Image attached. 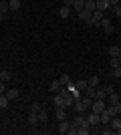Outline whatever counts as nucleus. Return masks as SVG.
Returning <instances> with one entry per match:
<instances>
[{"mask_svg":"<svg viewBox=\"0 0 121 135\" xmlns=\"http://www.w3.org/2000/svg\"><path fill=\"white\" fill-rule=\"evenodd\" d=\"M105 18V12L103 10H93V14H91V18L87 20V24L89 26H99V22Z\"/></svg>","mask_w":121,"mask_h":135,"instance_id":"nucleus-1","label":"nucleus"},{"mask_svg":"<svg viewBox=\"0 0 121 135\" xmlns=\"http://www.w3.org/2000/svg\"><path fill=\"white\" fill-rule=\"evenodd\" d=\"M71 125H73V127H77V129H79V127H87V129H91V125H89L87 117H83L81 113H77V115H75V119L71 121Z\"/></svg>","mask_w":121,"mask_h":135,"instance_id":"nucleus-2","label":"nucleus"},{"mask_svg":"<svg viewBox=\"0 0 121 135\" xmlns=\"http://www.w3.org/2000/svg\"><path fill=\"white\" fill-rule=\"evenodd\" d=\"M107 107L105 105V101H99V99H93V103H91V109H93V113H101L103 109Z\"/></svg>","mask_w":121,"mask_h":135,"instance_id":"nucleus-3","label":"nucleus"},{"mask_svg":"<svg viewBox=\"0 0 121 135\" xmlns=\"http://www.w3.org/2000/svg\"><path fill=\"white\" fill-rule=\"evenodd\" d=\"M111 117H113V115H111L109 111H107V107L103 109V111L99 113V121H101V123L103 125H109V121H111Z\"/></svg>","mask_w":121,"mask_h":135,"instance_id":"nucleus-4","label":"nucleus"},{"mask_svg":"<svg viewBox=\"0 0 121 135\" xmlns=\"http://www.w3.org/2000/svg\"><path fill=\"white\" fill-rule=\"evenodd\" d=\"M52 105H55V107H65V97L61 95V91L55 93V97H52Z\"/></svg>","mask_w":121,"mask_h":135,"instance_id":"nucleus-5","label":"nucleus"},{"mask_svg":"<svg viewBox=\"0 0 121 135\" xmlns=\"http://www.w3.org/2000/svg\"><path fill=\"white\" fill-rule=\"evenodd\" d=\"M4 95L8 97L10 101H14V99H18V97H20V91H18L16 87H12V89H6V93H4Z\"/></svg>","mask_w":121,"mask_h":135,"instance_id":"nucleus-6","label":"nucleus"},{"mask_svg":"<svg viewBox=\"0 0 121 135\" xmlns=\"http://www.w3.org/2000/svg\"><path fill=\"white\" fill-rule=\"evenodd\" d=\"M55 117H57V121L67 119V109L65 107H55Z\"/></svg>","mask_w":121,"mask_h":135,"instance_id":"nucleus-7","label":"nucleus"},{"mask_svg":"<svg viewBox=\"0 0 121 135\" xmlns=\"http://www.w3.org/2000/svg\"><path fill=\"white\" fill-rule=\"evenodd\" d=\"M91 14H93V12H89V10H85V8H83V10L77 12V18H79V20H83V22H87V20L91 18Z\"/></svg>","mask_w":121,"mask_h":135,"instance_id":"nucleus-8","label":"nucleus"},{"mask_svg":"<svg viewBox=\"0 0 121 135\" xmlns=\"http://www.w3.org/2000/svg\"><path fill=\"white\" fill-rule=\"evenodd\" d=\"M95 4H97V10H109V0H95Z\"/></svg>","mask_w":121,"mask_h":135,"instance_id":"nucleus-9","label":"nucleus"},{"mask_svg":"<svg viewBox=\"0 0 121 135\" xmlns=\"http://www.w3.org/2000/svg\"><path fill=\"white\" fill-rule=\"evenodd\" d=\"M87 121H89V125H91V127L99 125V123H101V121H99V113H91V115L87 117Z\"/></svg>","mask_w":121,"mask_h":135,"instance_id":"nucleus-10","label":"nucleus"},{"mask_svg":"<svg viewBox=\"0 0 121 135\" xmlns=\"http://www.w3.org/2000/svg\"><path fill=\"white\" fill-rule=\"evenodd\" d=\"M109 127H111L113 131H115V129H119V127H121V117H117V115H115V117H111Z\"/></svg>","mask_w":121,"mask_h":135,"instance_id":"nucleus-11","label":"nucleus"},{"mask_svg":"<svg viewBox=\"0 0 121 135\" xmlns=\"http://www.w3.org/2000/svg\"><path fill=\"white\" fill-rule=\"evenodd\" d=\"M71 127V123L67 121V119H63V121H59V133H67Z\"/></svg>","mask_w":121,"mask_h":135,"instance_id":"nucleus-12","label":"nucleus"},{"mask_svg":"<svg viewBox=\"0 0 121 135\" xmlns=\"http://www.w3.org/2000/svg\"><path fill=\"white\" fill-rule=\"evenodd\" d=\"M93 99L105 101V99H107V91H105V89H95V97H93Z\"/></svg>","mask_w":121,"mask_h":135,"instance_id":"nucleus-13","label":"nucleus"},{"mask_svg":"<svg viewBox=\"0 0 121 135\" xmlns=\"http://www.w3.org/2000/svg\"><path fill=\"white\" fill-rule=\"evenodd\" d=\"M99 26H103L105 30H107V32H111V30H113V24H111V20L107 16L103 18V20H101V22H99Z\"/></svg>","mask_w":121,"mask_h":135,"instance_id":"nucleus-14","label":"nucleus"},{"mask_svg":"<svg viewBox=\"0 0 121 135\" xmlns=\"http://www.w3.org/2000/svg\"><path fill=\"white\" fill-rule=\"evenodd\" d=\"M8 4H10V10L12 12H16V10H20L22 2H20V0H8Z\"/></svg>","mask_w":121,"mask_h":135,"instance_id":"nucleus-15","label":"nucleus"},{"mask_svg":"<svg viewBox=\"0 0 121 135\" xmlns=\"http://www.w3.org/2000/svg\"><path fill=\"white\" fill-rule=\"evenodd\" d=\"M83 8L93 12V10H97V4H95V0H85V6H83Z\"/></svg>","mask_w":121,"mask_h":135,"instance_id":"nucleus-16","label":"nucleus"},{"mask_svg":"<svg viewBox=\"0 0 121 135\" xmlns=\"http://www.w3.org/2000/svg\"><path fill=\"white\" fill-rule=\"evenodd\" d=\"M59 16H61V18H69V16H71V8H69V6H61Z\"/></svg>","mask_w":121,"mask_h":135,"instance_id":"nucleus-17","label":"nucleus"},{"mask_svg":"<svg viewBox=\"0 0 121 135\" xmlns=\"http://www.w3.org/2000/svg\"><path fill=\"white\" fill-rule=\"evenodd\" d=\"M49 89H51V93H52V95H55V93H59V91H61V81H59V79H57V81H52Z\"/></svg>","mask_w":121,"mask_h":135,"instance_id":"nucleus-18","label":"nucleus"},{"mask_svg":"<svg viewBox=\"0 0 121 135\" xmlns=\"http://www.w3.org/2000/svg\"><path fill=\"white\" fill-rule=\"evenodd\" d=\"M107 99H109V105H117V103L121 101V97L117 95V93H111V95H107Z\"/></svg>","mask_w":121,"mask_h":135,"instance_id":"nucleus-19","label":"nucleus"},{"mask_svg":"<svg viewBox=\"0 0 121 135\" xmlns=\"http://www.w3.org/2000/svg\"><path fill=\"white\" fill-rule=\"evenodd\" d=\"M73 109H75V113H85V111H87V109L83 107L81 99H79V101H75V103H73Z\"/></svg>","mask_w":121,"mask_h":135,"instance_id":"nucleus-20","label":"nucleus"},{"mask_svg":"<svg viewBox=\"0 0 121 135\" xmlns=\"http://www.w3.org/2000/svg\"><path fill=\"white\" fill-rule=\"evenodd\" d=\"M81 103H83V107H85V109H89V107H91V103H93V97H89V95L81 97Z\"/></svg>","mask_w":121,"mask_h":135,"instance_id":"nucleus-21","label":"nucleus"},{"mask_svg":"<svg viewBox=\"0 0 121 135\" xmlns=\"http://www.w3.org/2000/svg\"><path fill=\"white\" fill-rule=\"evenodd\" d=\"M38 123V113H28V125H36Z\"/></svg>","mask_w":121,"mask_h":135,"instance_id":"nucleus-22","label":"nucleus"},{"mask_svg":"<svg viewBox=\"0 0 121 135\" xmlns=\"http://www.w3.org/2000/svg\"><path fill=\"white\" fill-rule=\"evenodd\" d=\"M83 6H85V0H75L73 2V10L79 12V10H83Z\"/></svg>","mask_w":121,"mask_h":135,"instance_id":"nucleus-23","label":"nucleus"},{"mask_svg":"<svg viewBox=\"0 0 121 135\" xmlns=\"http://www.w3.org/2000/svg\"><path fill=\"white\" fill-rule=\"evenodd\" d=\"M75 87H77L79 91H85L87 87H89V83H87V79H83V81H77V83H75Z\"/></svg>","mask_w":121,"mask_h":135,"instance_id":"nucleus-24","label":"nucleus"},{"mask_svg":"<svg viewBox=\"0 0 121 135\" xmlns=\"http://www.w3.org/2000/svg\"><path fill=\"white\" fill-rule=\"evenodd\" d=\"M8 10H10V4H8V0H2V2H0V12H2V14H6Z\"/></svg>","mask_w":121,"mask_h":135,"instance_id":"nucleus-25","label":"nucleus"},{"mask_svg":"<svg viewBox=\"0 0 121 135\" xmlns=\"http://www.w3.org/2000/svg\"><path fill=\"white\" fill-rule=\"evenodd\" d=\"M121 55V46H109V56H119Z\"/></svg>","mask_w":121,"mask_h":135,"instance_id":"nucleus-26","label":"nucleus"},{"mask_svg":"<svg viewBox=\"0 0 121 135\" xmlns=\"http://www.w3.org/2000/svg\"><path fill=\"white\" fill-rule=\"evenodd\" d=\"M8 101H10V99H8L6 95H0V109H6V107H8Z\"/></svg>","mask_w":121,"mask_h":135,"instance_id":"nucleus-27","label":"nucleus"},{"mask_svg":"<svg viewBox=\"0 0 121 135\" xmlns=\"http://www.w3.org/2000/svg\"><path fill=\"white\" fill-rule=\"evenodd\" d=\"M109 67H111V69L121 67V65H119V59H117V56H111V59H109Z\"/></svg>","mask_w":121,"mask_h":135,"instance_id":"nucleus-28","label":"nucleus"},{"mask_svg":"<svg viewBox=\"0 0 121 135\" xmlns=\"http://www.w3.org/2000/svg\"><path fill=\"white\" fill-rule=\"evenodd\" d=\"M0 81L8 83V81H10V73H8V71H0Z\"/></svg>","mask_w":121,"mask_h":135,"instance_id":"nucleus-29","label":"nucleus"},{"mask_svg":"<svg viewBox=\"0 0 121 135\" xmlns=\"http://www.w3.org/2000/svg\"><path fill=\"white\" fill-rule=\"evenodd\" d=\"M87 83L91 85V87H97V85H99V77H95V75H93L91 79H87Z\"/></svg>","mask_w":121,"mask_h":135,"instance_id":"nucleus-30","label":"nucleus"},{"mask_svg":"<svg viewBox=\"0 0 121 135\" xmlns=\"http://www.w3.org/2000/svg\"><path fill=\"white\" fill-rule=\"evenodd\" d=\"M38 121H40V123H46V121H49V115H46L45 111H40L38 113Z\"/></svg>","mask_w":121,"mask_h":135,"instance_id":"nucleus-31","label":"nucleus"},{"mask_svg":"<svg viewBox=\"0 0 121 135\" xmlns=\"http://www.w3.org/2000/svg\"><path fill=\"white\" fill-rule=\"evenodd\" d=\"M85 95H89V97H95V87H91V85H89V87L85 89Z\"/></svg>","mask_w":121,"mask_h":135,"instance_id":"nucleus-32","label":"nucleus"},{"mask_svg":"<svg viewBox=\"0 0 121 135\" xmlns=\"http://www.w3.org/2000/svg\"><path fill=\"white\" fill-rule=\"evenodd\" d=\"M59 81H61V85H69V83H71L69 75H63V77H61V79H59Z\"/></svg>","mask_w":121,"mask_h":135,"instance_id":"nucleus-33","label":"nucleus"},{"mask_svg":"<svg viewBox=\"0 0 121 135\" xmlns=\"http://www.w3.org/2000/svg\"><path fill=\"white\" fill-rule=\"evenodd\" d=\"M30 111H32V113H40L42 109H40V105H38V103H32V107H30Z\"/></svg>","mask_w":121,"mask_h":135,"instance_id":"nucleus-34","label":"nucleus"},{"mask_svg":"<svg viewBox=\"0 0 121 135\" xmlns=\"http://www.w3.org/2000/svg\"><path fill=\"white\" fill-rule=\"evenodd\" d=\"M113 77H115V79H121V67L113 69Z\"/></svg>","mask_w":121,"mask_h":135,"instance_id":"nucleus-35","label":"nucleus"},{"mask_svg":"<svg viewBox=\"0 0 121 135\" xmlns=\"http://www.w3.org/2000/svg\"><path fill=\"white\" fill-rule=\"evenodd\" d=\"M91 129H87V127H79V135H89Z\"/></svg>","mask_w":121,"mask_h":135,"instance_id":"nucleus-36","label":"nucleus"},{"mask_svg":"<svg viewBox=\"0 0 121 135\" xmlns=\"http://www.w3.org/2000/svg\"><path fill=\"white\" fill-rule=\"evenodd\" d=\"M113 14H115V16H121V6H119V4L113 6Z\"/></svg>","mask_w":121,"mask_h":135,"instance_id":"nucleus-37","label":"nucleus"},{"mask_svg":"<svg viewBox=\"0 0 121 135\" xmlns=\"http://www.w3.org/2000/svg\"><path fill=\"white\" fill-rule=\"evenodd\" d=\"M4 93H6V83L0 81V95H4Z\"/></svg>","mask_w":121,"mask_h":135,"instance_id":"nucleus-38","label":"nucleus"},{"mask_svg":"<svg viewBox=\"0 0 121 135\" xmlns=\"http://www.w3.org/2000/svg\"><path fill=\"white\" fill-rule=\"evenodd\" d=\"M105 91H107V95H111V93H115V89H113V85H107V87H105Z\"/></svg>","mask_w":121,"mask_h":135,"instance_id":"nucleus-39","label":"nucleus"},{"mask_svg":"<svg viewBox=\"0 0 121 135\" xmlns=\"http://www.w3.org/2000/svg\"><path fill=\"white\" fill-rule=\"evenodd\" d=\"M73 2H75V0H63V6H69V8H73Z\"/></svg>","mask_w":121,"mask_h":135,"instance_id":"nucleus-40","label":"nucleus"},{"mask_svg":"<svg viewBox=\"0 0 121 135\" xmlns=\"http://www.w3.org/2000/svg\"><path fill=\"white\" fill-rule=\"evenodd\" d=\"M111 133H113V129H111L109 125H107V129H103V135H111Z\"/></svg>","mask_w":121,"mask_h":135,"instance_id":"nucleus-41","label":"nucleus"},{"mask_svg":"<svg viewBox=\"0 0 121 135\" xmlns=\"http://www.w3.org/2000/svg\"><path fill=\"white\" fill-rule=\"evenodd\" d=\"M115 109H117V115H121V101H119V103L115 105Z\"/></svg>","mask_w":121,"mask_h":135,"instance_id":"nucleus-42","label":"nucleus"},{"mask_svg":"<svg viewBox=\"0 0 121 135\" xmlns=\"http://www.w3.org/2000/svg\"><path fill=\"white\" fill-rule=\"evenodd\" d=\"M109 4L111 6H117V4H119V0H109Z\"/></svg>","mask_w":121,"mask_h":135,"instance_id":"nucleus-43","label":"nucleus"},{"mask_svg":"<svg viewBox=\"0 0 121 135\" xmlns=\"http://www.w3.org/2000/svg\"><path fill=\"white\" fill-rule=\"evenodd\" d=\"M0 20H4V14H2V12H0Z\"/></svg>","mask_w":121,"mask_h":135,"instance_id":"nucleus-44","label":"nucleus"},{"mask_svg":"<svg viewBox=\"0 0 121 135\" xmlns=\"http://www.w3.org/2000/svg\"><path fill=\"white\" fill-rule=\"evenodd\" d=\"M117 59H119V65H121V55H119V56H117Z\"/></svg>","mask_w":121,"mask_h":135,"instance_id":"nucleus-45","label":"nucleus"}]
</instances>
